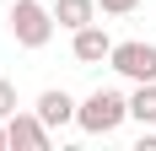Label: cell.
<instances>
[{"label": "cell", "mask_w": 156, "mask_h": 151, "mask_svg": "<svg viewBox=\"0 0 156 151\" xmlns=\"http://www.w3.org/2000/svg\"><path fill=\"white\" fill-rule=\"evenodd\" d=\"M97 11L102 16H129V11H140V0H97Z\"/></svg>", "instance_id": "9"}, {"label": "cell", "mask_w": 156, "mask_h": 151, "mask_svg": "<svg viewBox=\"0 0 156 151\" xmlns=\"http://www.w3.org/2000/svg\"><path fill=\"white\" fill-rule=\"evenodd\" d=\"M129 119L135 124H156V81H135V92H129Z\"/></svg>", "instance_id": "8"}, {"label": "cell", "mask_w": 156, "mask_h": 151, "mask_svg": "<svg viewBox=\"0 0 156 151\" xmlns=\"http://www.w3.org/2000/svg\"><path fill=\"white\" fill-rule=\"evenodd\" d=\"M124 119H129V97L113 92V87H97V92H86V97L76 103V124L86 130V135H113Z\"/></svg>", "instance_id": "1"}, {"label": "cell", "mask_w": 156, "mask_h": 151, "mask_svg": "<svg viewBox=\"0 0 156 151\" xmlns=\"http://www.w3.org/2000/svg\"><path fill=\"white\" fill-rule=\"evenodd\" d=\"M70 54H76L81 65H102V60L113 54L108 27H102V22H86V27H76V32H70Z\"/></svg>", "instance_id": "5"}, {"label": "cell", "mask_w": 156, "mask_h": 151, "mask_svg": "<svg viewBox=\"0 0 156 151\" xmlns=\"http://www.w3.org/2000/svg\"><path fill=\"white\" fill-rule=\"evenodd\" d=\"M5 27H11V38L22 49H48L54 43V11H48L43 0H16L11 11H5Z\"/></svg>", "instance_id": "2"}, {"label": "cell", "mask_w": 156, "mask_h": 151, "mask_svg": "<svg viewBox=\"0 0 156 151\" xmlns=\"http://www.w3.org/2000/svg\"><path fill=\"white\" fill-rule=\"evenodd\" d=\"M48 11H54V22H59L65 32H76V27H86V22H97V0H54Z\"/></svg>", "instance_id": "7"}, {"label": "cell", "mask_w": 156, "mask_h": 151, "mask_svg": "<svg viewBox=\"0 0 156 151\" xmlns=\"http://www.w3.org/2000/svg\"><path fill=\"white\" fill-rule=\"evenodd\" d=\"M151 130H156V124H151Z\"/></svg>", "instance_id": "12"}, {"label": "cell", "mask_w": 156, "mask_h": 151, "mask_svg": "<svg viewBox=\"0 0 156 151\" xmlns=\"http://www.w3.org/2000/svg\"><path fill=\"white\" fill-rule=\"evenodd\" d=\"M38 119L48 124V130H65V124H76V97H70V92L65 87H48V92H38Z\"/></svg>", "instance_id": "6"}, {"label": "cell", "mask_w": 156, "mask_h": 151, "mask_svg": "<svg viewBox=\"0 0 156 151\" xmlns=\"http://www.w3.org/2000/svg\"><path fill=\"white\" fill-rule=\"evenodd\" d=\"M108 65L124 81H156V43H145V38H124V43H113Z\"/></svg>", "instance_id": "3"}, {"label": "cell", "mask_w": 156, "mask_h": 151, "mask_svg": "<svg viewBox=\"0 0 156 151\" xmlns=\"http://www.w3.org/2000/svg\"><path fill=\"white\" fill-rule=\"evenodd\" d=\"M11 113H16V87L0 76V119H11Z\"/></svg>", "instance_id": "10"}, {"label": "cell", "mask_w": 156, "mask_h": 151, "mask_svg": "<svg viewBox=\"0 0 156 151\" xmlns=\"http://www.w3.org/2000/svg\"><path fill=\"white\" fill-rule=\"evenodd\" d=\"M5 140H11V151H48L54 146V130L38 119V108H16L5 119Z\"/></svg>", "instance_id": "4"}, {"label": "cell", "mask_w": 156, "mask_h": 151, "mask_svg": "<svg viewBox=\"0 0 156 151\" xmlns=\"http://www.w3.org/2000/svg\"><path fill=\"white\" fill-rule=\"evenodd\" d=\"M5 146H11V140H5V119H0V151H5Z\"/></svg>", "instance_id": "11"}]
</instances>
